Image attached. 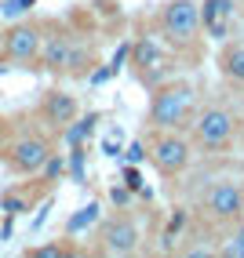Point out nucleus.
Masks as SVG:
<instances>
[{
  "label": "nucleus",
  "instance_id": "f257e3e1",
  "mask_svg": "<svg viewBox=\"0 0 244 258\" xmlns=\"http://www.w3.org/2000/svg\"><path fill=\"white\" fill-rule=\"evenodd\" d=\"M150 29L161 37L179 58L197 62L204 51V26H201V8L193 0H164L153 11Z\"/></svg>",
  "mask_w": 244,
  "mask_h": 258
},
{
  "label": "nucleus",
  "instance_id": "f03ea898",
  "mask_svg": "<svg viewBox=\"0 0 244 258\" xmlns=\"http://www.w3.org/2000/svg\"><path fill=\"white\" fill-rule=\"evenodd\" d=\"M201 106V95L193 88V80L186 77H168L157 88H150V106H146V131H168L179 127L186 131Z\"/></svg>",
  "mask_w": 244,
  "mask_h": 258
},
{
  "label": "nucleus",
  "instance_id": "7ed1b4c3",
  "mask_svg": "<svg viewBox=\"0 0 244 258\" xmlns=\"http://www.w3.org/2000/svg\"><path fill=\"white\" fill-rule=\"evenodd\" d=\"M186 135H189V142H193L197 153L222 157L237 142V109L230 102H204V106H197Z\"/></svg>",
  "mask_w": 244,
  "mask_h": 258
},
{
  "label": "nucleus",
  "instance_id": "20e7f679",
  "mask_svg": "<svg viewBox=\"0 0 244 258\" xmlns=\"http://www.w3.org/2000/svg\"><path fill=\"white\" fill-rule=\"evenodd\" d=\"M138 251H142V222H138V211L117 208L113 215L99 218V226L91 233L88 254H99V258H131Z\"/></svg>",
  "mask_w": 244,
  "mask_h": 258
},
{
  "label": "nucleus",
  "instance_id": "39448f33",
  "mask_svg": "<svg viewBox=\"0 0 244 258\" xmlns=\"http://www.w3.org/2000/svg\"><path fill=\"white\" fill-rule=\"evenodd\" d=\"M51 153H55V131L44 127H19L0 142V160L19 178H33Z\"/></svg>",
  "mask_w": 244,
  "mask_h": 258
},
{
  "label": "nucleus",
  "instance_id": "423d86ee",
  "mask_svg": "<svg viewBox=\"0 0 244 258\" xmlns=\"http://www.w3.org/2000/svg\"><path fill=\"white\" fill-rule=\"evenodd\" d=\"M142 146H146V160H150V167H153L168 185H175V182L186 175V171H189L193 157H197V149H193V142H189V135L179 131V127L146 131Z\"/></svg>",
  "mask_w": 244,
  "mask_h": 258
},
{
  "label": "nucleus",
  "instance_id": "0eeeda50",
  "mask_svg": "<svg viewBox=\"0 0 244 258\" xmlns=\"http://www.w3.org/2000/svg\"><path fill=\"white\" fill-rule=\"evenodd\" d=\"M128 70H131V77L142 84V88H157L161 80L175 77L179 55L150 29V33H138V37L131 40V47H128Z\"/></svg>",
  "mask_w": 244,
  "mask_h": 258
},
{
  "label": "nucleus",
  "instance_id": "6e6552de",
  "mask_svg": "<svg viewBox=\"0 0 244 258\" xmlns=\"http://www.w3.org/2000/svg\"><path fill=\"white\" fill-rule=\"evenodd\" d=\"M197 215L212 229H230L244 218V182L240 178H215L201 193Z\"/></svg>",
  "mask_w": 244,
  "mask_h": 258
},
{
  "label": "nucleus",
  "instance_id": "1a4fd4ad",
  "mask_svg": "<svg viewBox=\"0 0 244 258\" xmlns=\"http://www.w3.org/2000/svg\"><path fill=\"white\" fill-rule=\"evenodd\" d=\"M40 40H44V19H19L8 29H0V55L15 70L40 73Z\"/></svg>",
  "mask_w": 244,
  "mask_h": 258
},
{
  "label": "nucleus",
  "instance_id": "9d476101",
  "mask_svg": "<svg viewBox=\"0 0 244 258\" xmlns=\"http://www.w3.org/2000/svg\"><path fill=\"white\" fill-rule=\"evenodd\" d=\"M99 66V37L88 26V15L73 11L69 15V55L62 66L66 80H88V73Z\"/></svg>",
  "mask_w": 244,
  "mask_h": 258
},
{
  "label": "nucleus",
  "instance_id": "9b49d317",
  "mask_svg": "<svg viewBox=\"0 0 244 258\" xmlns=\"http://www.w3.org/2000/svg\"><path fill=\"white\" fill-rule=\"evenodd\" d=\"M77 116H80L77 95H69V91H62V88H47V91L40 95V102H37V120H40L47 131H59V135H62V127H69Z\"/></svg>",
  "mask_w": 244,
  "mask_h": 258
},
{
  "label": "nucleus",
  "instance_id": "f8f14e48",
  "mask_svg": "<svg viewBox=\"0 0 244 258\" xmlns=\"http://www.w3.org/2000/svg\"><path fill=\"white\" fill-rule=\"evenodd\" d=\"M66 55H69V19H44V40H40V73L62 77Z\"/></svg>",
  "mask_w": 244,
  "mask_h": 258
},
{
  "label": "nucleus",
  "instance_id": "ddd939ff",
  "mask_svg": "<svg viewBox=\"0 0 244 258\" xmlns=\"http://www.w3.org/2000/svg\"><path fill=\"white\" fill-rule=\"evenodd\" d=\"M37 182H22V185H8L4 193H0V215H11V218H19L26 211H37L40 208V200L51 197V182H44L40 175H33Z\"/></svg>",
  "mask_w": 244,
  "mask_h": 258
},
{
  "label": "nucleus",
  "instance_id": "4468645a",
  "mask_svg": "<svg viewBox=\"0 0 244 258\" xmlns=\"http://www.w3.org/2000/svg\"><path fill=\"white\" fill-rule=\"evenodd\" d=\"M215 66H219L222 84L240 88V84H244V37L222 40V44H219V55H215Z\"/></svg>",
  "mask_w": 244,
  "mask_h": 258
},
{
  "label": "nucleus",
  "instance_id": "2eb2a0df",
  "mask_svg": "<svg viewBox=\"0 0 244 258\" xmlns=\"http://www.w3.org/2000/svg\"><path fill=\"white\" fill-rule=\"evenodd\" d=\"M189 222H193V211H189V208H171V215H168V222H164L161 236H157V240H161V251H164V254H175L179 240H186Z\"/></svg>",
  "mask_w": 244,
  "mask_h": 258
},
{
  "label": "nucleus",
  "instance_id": "dca6fc26",
  "mask_svg": "<svg viewBox=\"0 0 244 258\" xmlns=\"http://www.w3.org/2000/svg\"><path fill=\"white\" fill-rule=\"evenodd\" d=\"M77 254H84V251L73 244V236H59V240H51V244L26 247V258H77Z\"/></svg>",
  "mask_w": 244,
  "mask_h": 258
},
{
  "label": "nucleus",
  "instance_id": "f3484780",
  "mask_svg": "<svg viewBox=\"0 0 244 258\" xmlns=\"http://www.w3.org/2000/svg\"><path fill=\"white\" fill-rule=\"evenodd\" d=\"M219 258H244V218L237 226H230V236H226V244L215 247Z\"/></svg>",
  "mask_w": 244,
  "mask_h": 258
},
{
  "label": "nucleus",
  "instance_id": "a211bd4d",
  "mask_svg": "<svg viewBox=\"0 0 244 258\" xmlns=\"http://www.w3.org/2000/svg\"><path fill=\"white\" fill-rule=\"evenodd\" d=\"M91 222H99V204H88V208H80L73 218L66 222V236H77L84 226H91Z\"/></svg>",
  "mask_w": 244,
  "mask_h": 258
},
{
  "label": "nucleus",
  "instance_id": "6ab92c4d",
  "mask_svg": "<svg viewBox=\"0 0 244 258\" xmlns=\"http://www.w3.org/2000/svg\"><path fill=\"white\" fill-rule=\"evenodd\" d=\"M62 171H66V160H62V157H59V153H51V157H47V160H44V167H40V171H37V175H40V178H44V182H51V185H55V182H59V178H62Z\"/></svg>",
  "mask_w": 244,
  "mask_h": 258
},
{
  "label": "nucleus",
  "instance_id": "aec40b11",
  "mask_svg": "<svg viewBox=\"0 0 244 258\" xmlns=\"http://www.w3.org/2000/svg\"><path fill=\"white\" fill-rule=\"evenodd\" d=\"M124 185L131 189V193H135V197H142V200H150V193H146V189H142V175H138V171H135V167H124Z\"/></svg>",
  "mask_w": 244,
  "mask_h": 258
},
{
  "label": "nucleus",
  "instance_id": "412c9836",
  "mask_svg": "<svg viewBox=\"0 0 244 258\" xmlns=\"http://www.w3.org/2000/svg\"><path fill=\"white\" fill-rule=\"evenodd\" d=\"M131 200H135V193L128 185H113L110 189V204H113V208H131Z\"/></svg>",
  "mask_w": 244,
  "mask_h": 258
},
{
  "label": "nucleus",
  "instance_id": "4be33fe9",
  "mask_svg": "<svg viewBox=\"0 0 244 258\" xmlns=\"http://www.w3.org/2000/svg\"><path fill=\"white\" fill-rule=\"evenodd\" d=\"M128 160H131V164L146 160V146H142V142H131V149H128Z\"/></svg>",
  "mask_w": 244,
  "mask_h": 258
},
{
  "label": "nucleus",
  "instance_id": "5701e85b",
  "mask_svg": "<svg viewBox=\"0 0 244 258\" xmlns=\"http://www.w3.org/2000/svg\"><path fill=\"white\" fill-rule=\"evenodd\" d=\"M237 142L244 146V106L237 109Z\"/></svg>",
  "mask_w": 244,
  "mask_h": 258
},
{
  "label": "nucleus",
  "instance_id": "b1692460",
  "mask_svg": "<svg viewBox=\"0 0 244 258\" xmlns=\"http://www.w3.org/2000/svg\"><path fill=\"white\" fill-rule=\"evenodd\" d=\"M4 131H8V127H4V120H0V142H4Z\"/></svg>",
  "mask_w": 244,
  "mask_h": 258
},
{
  "label": "nucleus",
  "instance_id": "393cba45",
  "mask_svg": "<svg viewBox=\"0 0 244 258\" xmlns=\"http://www.w3.org/2000/svg\"><path fill=\"white\" fill-rule=\"evenodd\" d=\"M237 91H240V106H244V84H240V88H237Z\"/></svg>",
  "mask_w": 244,
  "mask_h": 258
},
{
  "label": "nucleus",
  "instance_id": "a878e982",
  "mask_svg": "<svg viewBox=\"0 0 244 258\" xmlns=\"http://www.w3.org/2000/svg\"><path fill=\"white\" fill-rule=\"evenodd\" d=\"M0 62H4V55H0Z\"/></svg>",
  "mask_w": 244,
  "mask_h": 258
}]
</instances>
